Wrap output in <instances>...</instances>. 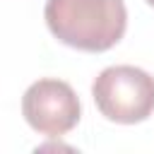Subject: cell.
I'll return each mask as SVG.
<instances>
[{
  "label": "cell",
  "instance_id": "cell-3",
  "mask_svg": "<svg viewBox=\"0 0 154 154\" xmlns=\"http://www.w3.org/2000/svg\"><path fill=\"white\" fill-rule=\"evenodd\" d=\"M24 120L46 137L70 132L82 116L75 89L63 79H38L22 96Z\"/></svg>",
  "mask_w": 154,
  "mask_h": 154
},
{
  "label": "cell",
  "instance_id": "cell-1",
  "mask_svg": "<svg viewBox=\"0 0 154 154\" xmlns=\"http://www.w3.org/2000/svg\"><path fill=\"white\" fill-rule=\"evenodd\" d=\"M43 17L60 43L87 53L113 48L128 26L123 0H46Z\"/></svg>",
  "mask_w": 154,
  "mask_h": 154
},
{
  "label": "cell",
  "instance_id": "cell-2",
  "mask_svg": "<svg viewBox=\"0 0 154 154\" xmlns=\"http://www.w3.org/2000/svg\"><path fill=\"white\" fill-rule=\"evenodd\" d=\"M91 96L106 120L135 125L154 113V77L135 65H113L99 72Z\"/></svg>",
  "mask_w": 154,
  "mask_h": 154
},
{
  "label": "cell",
  "instance_id": "cell-4",
  "mask_svg": "<svg viewBox=\"0 0 154 154\" xmlns=\"http://www.w3.org/2000/svg\"><path fill=\"white\" fill-rule=\"evenodd\" d=\"M144 2H147V5H152V7H154V0H144Z\"/></svg>",
  "mask_w": 154,
  "mask_h": 154
}]
</instances>
